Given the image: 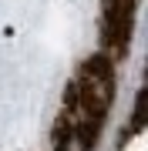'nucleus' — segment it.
<instances>
[{
  "instance_id": "1",
  "label": "nucleus",
  "mask_w": 148,
  "mask_h": 151,
  "mask_svg": "<svg viewBox=\"0 0 148 151\" xmlns=\"http://www.w3.org/2000/svg\"><path fill=\"white\" fill-rule=\"evenodd\" d=\"M115 94V64L108 54H94L77 70L71 91H67V124H71V141H81L88 148L98 138Z\"/></svg>"
}]
</instances>
